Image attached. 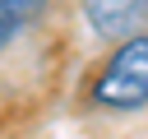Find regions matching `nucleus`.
I'll list each match as a JSON object with an SVG mask.
<instances>
[{
    "label": "nucleus",
    "instance_id": "1",
    "mask_svg": "<svg viewBox=\"0 0 148 139\" xmlns=\"http://www.w3.org/2000/svg\"><path fill=\"white\" fill-rule=\"evenodd\" d=\"M88 102L97 111H143L148 107V32L116 42L106 65L97 70Z\"/></svg>",
    "mask_w": 148,
    "mask_h": 139
},
{
    "label": "nucleus",
    "instance_id": "2",
    "mask_svg": "<svg viewBox=\"0 0 148 139\" xmlns=\"http://www.w3.org/2000/svg\"><path fill=\"white\" fill-rule=\"evenodd\" d=\"M83 19L102 42H125L148 32V0H83Z\"/></svg>",
    "mask_w": 148,
    "mask_h": 139
},
{
    "label": "nucleus",
    "instance_id": "3",
    "mask_svg": "<svg viewBox=\"0 0 148 139\" xmlns=\"http://www.w3.org/2000/svg\"><path fill=\"white\" fill-rule=\"evenodd\" d=\"M51 9H56V0H0V51H9L18 42V32H28Z\"/></svg>",
    "mask_w": 148,
    "mask_h": 139
}]
</instances>
